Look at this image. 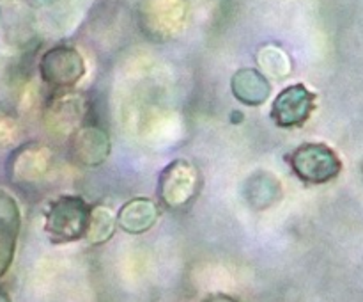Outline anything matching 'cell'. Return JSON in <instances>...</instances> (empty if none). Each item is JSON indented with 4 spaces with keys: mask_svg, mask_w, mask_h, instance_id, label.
Listing matches in <instances>:
<instances>
[{
    "mask_svg": "<svg viewBox=\"0 0 363 302\" xmlns=\"http://www.w3.org/2000/svg\"><path fill=\"white\" fill-rule=\"evenodd\" d=\"M91 206L80 195H60L46 212V233L52 242H74L85 237Z\"/></svg>",
    "mask_w": 363,
    "mask_h": 302,
    "instance_id": "1",
    "label": "cell"
},
{
    "mask_svg": "<svg viewBox=\"0 0 363 302\" xmlns=\"http://www.w3.org/2000/svg\"><path fill=\"white\" fill-rule=\"evenodd\" d=\"M204 302H238V301L234 297H230V295L215 293V295H209Z\"/></svg>",
    "mask_w": 363,
    "mask_h": 302,
    "instance_id": "11",
    "label": "cell"
},
{
    "mask_svg": "<svg viewBox=\"0 0 363 302\" xmlns=\"http://www.w3.org/2000/svg\"><path fill=\"white\" fill-rule=\"evenodd\" d=\"M254 183H248L247 188V199L252 203V206H259L262 201V206L266 205H272V201H275L280 194V188L277 185V181L273 180L269 174L262 173V180L259 181V174L257 176L252 178Z\"/></svg>",
    "mask_w": 363,
    "mask_h": 302,
    "instance_id": "10",
    "label": "cell"
},
{
    "mask_svg": "<svg viewBox=\"0 0 363 302\" xmlns=\"http://www.w3.org/2000/svg\"><path fill=\"white\" fill-rule=\"evenodd\" d=\"M293 173L303 183L323 185L335 180L342 171V162L330 146L321 142H307L301 144L289 156Z\"/></svg>",
    "mask_w": 363,
    "mask_h": 302,
    "instance_id": "2",
    "label": "cell"
},
{
    "mask_svg": "<svg viewBox=\"0 0 363 302\" xmlns=\"http://www.w3.org/2000/svg\"><path fill=\"white\" fill-rule=\"evenodd\" d=\"M116 226L117 219L106 206H92L91 215H89L87 231H85L84 238L92 245H101L112 238Z\"/></svg>",
    "mask_w": 363,
    "mask_h": 302,
    "instance_id": "9",
    "label": "cell"
},
{
    "mask_svg": "<svg viewBox=\"0 0 363 302\" xmlns=\"http://www.w3.org/2000/svg\"><path fill=\"white\" fill-rule=\"evenodd\" d=\"M315 95L303 84L284 89L272 105V119L280 128H298L311 117Z\"/></svg>",
    "mask_w": 363,
    "mask_h": 302,
    "instance_id": "4",
    "label": "cell"
},
{
    "mask_svg": "<svg viewBox=\"0 0 363 302\" xmlns=\"http://www.w3.org/2000/svg\"><path fill=\"white\" fill-rule=\"evenodd\" d=\"M43 78L55 87L74 85L85 73V63L80 53L69 46H57L50 50L41 63Z\"/></svg>",
    "mask_w": 363,
    "mask_h": 302,
    "instance_id": "5",
    "label": "cell"
},
{
    "mask_svg": "<svg viewBox=\"0 0 363 302\" xmlns=\"http://www.w3.org/2000/svg\"><path fill=\"white\" fill-rule=\"evenodd\" d=\"M234 96L245 105H262L269 96V84L262 73L252 68L238 71L230 82Z\"/></svg>",
    "mask_w": 363,
    "mask_h": 302,
    "instance_id": "8",
    "label": "cell"
},
{
    "mask_svg": "<svg viewBox=\"0 0 363 302\" xmlns=\"http://www.w3.org/2000/svg\"><path fill=\"white\" fill-rule=\"evenodd\" d=\"M199 190V173L186 160H174L163 169L158 180V198L169 210H181Z\"/></svg>",
    "mask_w": 363,
    "mask_h": 302,
    "instance_id": "3",
    "label": "cell"
},
{
    "mask_svg": "<svg viewBox=\"0 0 363 302\" xmlns=\"http://www.w3.org/2000/svg\"><path fill=\"white\" fill-rule=\"evenodd\" d=\"M362 173H363V167H362Z\"/></svg>",
    "mask_w": 363,
    "mask_h": 302,
    "instance_id": "12",
    "label": "cell"
},
{
    "mask_svg": "<svg viewBox=\"0 0 363 302\" xmlns=\"http://www.w3.org/2000/svg\"><path fill=\"white\" fill-rule=\"evenodd\" d=\"M71 156L74 162L85 167H96L110 155V139L99 126H80L71 137Z\"/></svg>",
    "mask_w": 363,
    "mask_h": 302,
    "instance_id": "6",
    "label": "cell"
},
{
    "mask_svg": "<svg viewBox=\"0 0 363 302\" xmlns=\"http://www.w3.org/2000/svg\"><path fill=\"white\" fill-rule=\"evenodd\" d=\"M158 206L147 198H133L117 213V224L121 230L131 234H140L151 230L158 220Z\"/></svg>",
    "mask_w": 363,
    "mask_h": 302,
    "instance_id": "7",
    "label": "cell"
}]
</instances>
